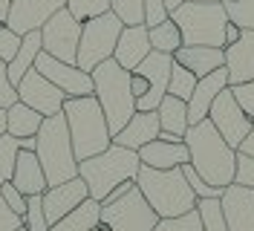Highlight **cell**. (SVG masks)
<instances>
[{
  "mask_svg": "<svg viewBox=\"0 0 254 231\" xmlns=\"http://www.w3.org/2000/svg\"><path fill=\"white\" fill-rule=\"evenodd\" d=\"M185 145H188V162L196 168V173L205 182L217 185V188H228L234 182V168H237V151L220 136V130L208 122L190 124L185 133Z\"/></svg>",
  "mask_w": 254,
  "mask_h": 231,
  "instance_id": "6da1fadb",
  "label": "cell"
},
{
  "mask_svg": "<svg viewBox=\"0 0 254 231\" xmlns=\"http://www.w3.org/2000/svg\"><path fill=\"white\" fill-rule=\"evenodd\" d=\"M64 116L72 139V151L75 159L84 162L95 154H104L113 145V133L107 127L104 110L98 104L95 95H78V98H66L64 101Z\"/></svg>",
  "mask_w": 254,
  "mask_h": 231,
  "instance_id": "7a4b0ae2",
  "label": "cell"
},
{
  "mask_svg": "<svg viewBox=\"0 0 254 231\" xmlns=\"http://www.w3.org/2000/svg\"><path fill=\"white\" fill-rule=\"evenodd\" d=\"M136 188L142 191V197L156 211L159 220L188 214V211L196 208V194L190 191L182 168L156 170V168L142 165L139 173H136Z\"/></svg>",
  "mask_w": 254,
  "mask_h": 231,
  "instance_id": "3957f363",
  "label": "cell"
},
{
  "mask_svg": "<svg viewBox=\"0 0 254 231\" xmlns=\"http://www.w3.org/2000/svg\"><path fill=\"white\" fill-rule=\"evenodd\" d=\"M35 154L41 159V168L47 173L49 188L78 176V159H75V151H72V139H69L64 110L44 119L41 130L35 133Z\"/></svg>",
  "mask_w": 254,
  "mask_h": 231,
  "instance_id": "277c9868",
  "label": "cell"
},
{
  "mask_svg": "<svg viewBox=\"0 0 254 231\" xmlns=\"http://www.w3.org/2000/svg\"><path fill=\"white\" fill-rule=\"evenodd\" d=\"M139 168H142L139 151H130V148H122V145L113 142L104 154H95L90 159L78 162V176L87 182L90 197L104 202L116 185L127 182V179H136Z\"/></svg>",
  "mask_w": 254,
  "mask_h": 231,
  "instance_id": "5b68a950",
  "label": "cell"
},
{
  "mask_svg": "<svg viewBox=\"0 0 254 231\" xmlns=\"http://www.w3.org/2000/svg\"><path fill=\"white\" fill-rule=\"evenodd\" d=\"M90 76H93L95 84L93 95L98 98V104L104 110V119H107V127L116 136L136 113V98L130 92V73L110 58V61L98 64Z\"/></svg>",
  "mask_w": 254,
  "mask_h": 231,
  "instance_id": "8992f818",
  "label": "cell"
},
{
  "mask_svg": "<svg viewBox=\"0 0 254 231\" xmlns=\"http://www.w3.org/2000/svg\"><path fill=\"white\" fill-rule=\"evenodd\" d=\"M174 23L182 32V46H220L225 49V26L228 15L222 3H193L185 0L182 6H176Z\"/></svg>",
  "mask_w": 254,
  "mask_h": 231,
  "instance_id": "52a82bcc",
  "label": "cell"
},
{
  "mask_svg": "<svg viewBox=\"0 0 254 231\" xmlns=\"http://www.w3.org/2000/svg\"><path fill=\"white\" fill-rule=\"evenodd\" d=\"M122 29H125V23L113 12H104V15L81 23V44H78L75 67H81L84 73H93L101 61H110Z\"/></svg>",
  "mask_w": 254,
  "mask_h": 231,
  "instance_id": "ba28073f",
  "label": "cell"
},
{
  "mask_svg": "<svg viewBox=\"0 0 254 231\" xmlns=\"http://www.w3.org/2000/svg\"><path fill=\"white\" fill-rule=\"evenodd\" d=\"M159 223L156 211L147 205L139 188H133L125 200L101 205V220L98 229L101 231H153Z\"/></svg>",
  "mask_w": 254,
  "mask_h": 231,
  "instance_id": "9c48e42d",
  "label": "cell"
},
{
  "mask_svg": "<svg viewBox=\"0 0 254 231\" xmlns=\"http://www.w3.org/2000/svg\"><path fill=\"white\" fill-rule=\"evenodd\" d=\"M41 41H44L47 55L64 64H75L81 44V23L69 15V9H61L41 26Z\"/></svg>",
  "mask_w": 254,
  "mask_h": 231,
  "instance_id": "30bf717a",
  "label": "cell"
},
{
  "mask_svg": "<svg viewBox=\"0 0 254 231\" xmlns=\"http://www.w3.org/2000/svg\"><path fill=\"white\" fill-rule=\"evenodd\" d=\"M208 122L220 130V136L225 139L234 151L243 145V139L249 136V130H252V124H254L252 119L243 113V107L237 104L231 87H225V90L214 98V104L208 110Z\"/></svg>",
  "mask_w": 254,
  "mask_h": 231,
  "instance_id": "8fae6325",
  "label": "cell"
},
{
  "mask_svg": "<svg viewBox=\"0 0 254 231\" xmlns=\"http://www.w3.org/2000/svg\"><path fill=\"white\" fill-rule=\"evenodd\" d=\"M35 70L47 78V81H52L61 92H66V98L93 95V90H95L90 73H84V70L75 67V64L58 61V58H52V55H47V52H41V55L35 58Z\"/></svg>",
  "mask_w": 254,
  "mask_h": 231,
  "instance_id": "7c38bea8",
  "label": "cell"
},
{
  "mask_svg": "<svg viewBox=\"0 0 254 231\" xmlns=\"http://www.w3.org/2000/svg\"><path fill=\"white\" fill-rule=\"evenodd\" d=\"M17 101H23L26 107H32L35 113H41L47 119V116H55V113L64 110L66 92H61L52 81H47L32 67L29 73L17 81Z\"/></svg>",
  "mask_w": 254,
  "mask_h": 231,
  "instance_id": "4fadbf2b",
  "label": "cell"
},
{
  "mask_svg": "<svg viewBox=\"0 0 254 231\" xmlns=\"http://www.w3.org/2000/svg\"><path fill=\"white\" fill-rule=\"evenodd\" d=\"M171 67H174V55H168V52H153V49H150V55L136 67V73L147 78V92L136 101V110L150 113V110L159 107V101L168 95Z\"/></svg>",
  "mask_w": 254,
  "mask_h": 231,
  "instance_id": "5bb4252c",
  "label": "cell"
},
{
  "mask_svg": "<svg viewBox=\"0 0 254 231\" xmlns=\"http://www.w3.org/2000/svg\"><path fill=\"white\" fill-rule=\"evenodd\" d=\"M61 9H66V0H12L6 26L23 38L26 32L41 29L49 17L55 12H61Z\"/></svg>",
  "mask_w": 254,
  "mask_h": 231,
  "instance_id": "9a60e30c",
  "label": "cell"
},
{
  "mask_svg": "<svg viewBox=\"0 0 254 231\" xmlns=\"http://www.w3.org/2000/svg\"><path fill=\"white\" fill-rule=\"evenodd\" d=\"M84 200H90V188H87V182L81 176L55 185V188H47L44 191V214H47V223L49 226L58 223L61 217L75 211Z\"/></svg>",
  "mask_w": 254,
  "mask_h": 231,
  "instance_id": "2e32d148",
  "label": "cell"
},
{
  "mask_svg": "<svg viewBox=\"0 0 254 231\" xmlns=\"http://www.w3.org/2000/svg\"><path fill=\"white\" fill-rule=\"evenodd\" d=\"M228 231H254V188L228 185L220 197Z\"/></svg>",
  "mask_w": 254,
  "mask_h": 231,
  "instance_id": "e0dca14e",
  "label": "cell"
},
{
  "mask_svg": "<svg viewBox=\"0 0 254 231\" xmlns=\"http://www.w3.org/2000/svg\"><path fill=\"white\" fill-rule=\"evenodd\" d=\"M225 87H228V70L225 67H220V70H214V73H208L202 78H196V87H193V92H190V98H188V122L190 124L205 122L214 98Z\"/></svg>",
  "mask_w": 254,
  "mask_h": 231,
  "instance_id": "ac0fdd59",
  "label": "cell"
},
{
  "mask_svg": "<svg viewBox=\"0 0 254 231\" xmlns=\"http://www.w3.org/2000/svg\"><path fill=\"white\" fill-rule=\"evenodd\" d=\"M225 70H228V87L254 81V32L243 29L237 44L225 46Z\"/></svg>",
  "mask_w": 254,
  "mask_h": 231,
  "instance_id": "d6986e66",
  "label": "cell"
},
{
  "mask_svg": "<svg viewBox=\"0 0 254 231\" xmlns=\"http://www.w3.org/2000/svg\"><path fill=\"white\" fill-rule=\"evenodd\" d=\"M147 55H150V35H147V26H144V23L125 26L122 35H119L116 52H113V61L119 64V67H125L127 73H133Z\"/></svg>",
  "mask_w": 254,
  "mask_h": 231,
  "instance_id": "ffe728a7",
  "label": "cell"
},
{
  "mask_svg": "<svg viewBox=\"0 0 254 231\" xmlns=\"http://www.w3.org/2000/svg\"><path fill=\"white\" fill-rule=\"evenodd\" d=\"M159 130H162V124H159V113L156 110H150V113L136 110L133 119H130V122L113 136V142L122 145V148H130V151H142L144 145L156 142Z\"/></svg>",
  "mask_w": 254,
  "mask_h": 231,
  "instance_id": "44dd1931",
  "label": "cell"
},
{
  "mask_svg": "<svg viewBox=\"0 0 254 231\" xmlns=\"http://www.w3.org/2000/svg\"><path fill=\"white\" fill-rule=\"evenodd\" d=\"M174 61L190 70L196 78H202L225 67V49H220V46H179L174 52Z\"/></svg>",
  "mask_w": 254,
  "mask_h": 231,
  "instance_id": "7402d4cb",
  "label": "cell"
},
{
  "mask_svg": "<svg viewBox=\"0 0 254 231\" xmlns=\"http://www.w3.org/2000/svg\"><path fill=\"white\" fill-rule=\"evenodd\" d=\"M139 159L142 165L156 170H171V168H182L188 162V145L185 142H150L139 151Z\"/></svg>",
  "mask_w": 254,
  "mask_h": 231,
  "instance_id": "603a6c76",
  "label": "cell"
},
{
  "mask_svg": "<svg viewBox=\"0 0 254 231\" xmlns=\"http://www.w3.org/2000/svg\"><path fill=\"white\" fill-rule=\"evenodd\" d=\"M12 185H15L20 194H44L49 185H47V173L41 168V159L35 151H20L15 162V176H12Z\"/></svg>",
  "mask_w": 254,
  "mask_h": 231,
  "instance_id": "cb8c5ba5",
  "label": "cell"
},
{
  "mask_svg": "<svg viewBox=\"0 0 254 231\" xmlns=\"http://www.w3.org/2000/svg\"><path fill=\"white\" fill-rule=\"evenodd\" d=\"M44 52V41H41V29L35 32H26L23 38H20V46H17L15 58L9 61V78H12V84L17 87V81L29 73L32 67H35V58Z\"/></svg>",
  "mask_w": 254,
  "mask_h": 231,
  "instance_id": "d4e9b609",
  "label": "cell"
},
{
  "mask_svg": "<svg viewBox=\"0 0 254 231\" xmlns=\"http://www.w3.org/2000/svg\"><path fill=\"white\" fill-rule=\"evenodd\" d=\"M159 124H162V130H168V133H174V136L185 139L188 133V101H182V98H176V95H165L162 101H159Z\"/></svg>",
  "mask_w": 254,
  "mask_h": 231,
  "instance_id": "484cf974",
  "label": "cell"
},
{
  "mask_svg": "<svg viewBox=\"0 0 254 231\" xmlns=\"http://www.w3.org/2000/svg\"><path fill=\"white\" fill-rule=\"evenodd\" d=\"M44 124V116L35 113L32 107H26L23 101H15L6 110V133L15 139H32Z\"/></svg>",
  "mask_w": 254,
  "mask_h": 231,
  "instance_id": "4316f807",
  "label": "cell"
},
{
  "mask_svg": "<svg viewBox=\"0 0 254 231\" xmlns=\"http://www.w3.org/2000/svg\"><path fill=\"white\" fill-rule=\"evenodd\" d=\"M98 220H101V202L90 197V200L81 202L75 211H69L58 223H52L49 231H90L98 226Z\"/></svg>",
  "mask_w": 254,
  "mask_h": 231,
  "instance_id": "83f0119b",
  "label": "cell"
},
{
  "mask_svg": "<svg viewBox=\"0 0 254 231\" xmlns=\"http://www.w3.org/2000/svg\"><path fill=\"white\" fill-rule=\"evenodd\" d=\"M147 35H150V49H153V52H168V55H174L176 49L182 46V32H179V26L174 23V17L162 20L159 26H150Z\"/></svg>",
  "mask_w": 254,
  "mask_h": 231,
  "instance_id": "f1b7e54d",
  "label": "cell"
},
{
  "mask_svg": "<svg viewBox=\"0 0 254 231\" xmlns=\"http://www.w3.org/2000/svg\"><path fill=\"white\" fill-rule=\"evenodd\" d=\"M23 151V142L9 133L0 136V185L3 182H12L15 176V162H17V154Z\"/></svg>",
  "mask_w": 254,
  "mask_h": 231,
  "instance_id": "f546056e",
  "label": "cell"
},
{
  "mask_svg": "<svg viewBox=\"0 0 254 231\" xmlns=\"http://www.w3.org/2000/svg\"><path fill=\"white\" fill-rule=\"evenodd\" d=\"M196 211L202 220V231H228L220 200H196Z\"/></svg>",
  "mask_w": 254,
  "mask_h": 231,
  "instance_id": "4dcf8cb0",
  "label": "cell"
},
{
  "mask_svg": "<svg viewBox=\"0 0 254 231\" xmlns=\"http://www.w3.org/2000/svg\"><path fill=\"white\" fill-rule=\"evenodd\" d=\"M193 87H196V76H193L190 70H185L182 64L174 61V67H171V84H168V95H176V98L188 101L190 92H193Z\"/></svg>",
  "mask_w": 254,
  "mask_h": 231,
  "instance_id": "1f68e13d",
  "label": "cell"
},
{
  "mask_svg": "<svg viewBox=\"0 0 254 231\" xmlns=\"http://www.w3.org/2000/svg\"><path fill=\"white\" fill-rule=\"evenodd\" d=\"M66 9L78 23H87L93 17L110 12V0H66Z\"/></svg>",
  "mask_w": 254,
  "mask_h": 231,
  "instance_id": "d6a6232c",
  "label": "cell"
},
{
  "mask_svg": "<svg viewBox=\"0 0 254 231\" xmlns=\"http://www.w3.org/2000/svg\"><path fill=\"white\" fill-rule=\"evenodd\" d=\"M225 15L231 23H237L240 29L254 32V0H222Z\"/></svg>",
  "mask_w": 254,
  "mask_h": 231,
  "instance_id": "836d02e7",
  "label": "cell"
},
{
  "mask_svg": "<svg viewBox=\"0 0 254 231\" xmlns=\"http://www.w3.org/2000/svg\"><path fill=\"white\" fill-rule=\"evenodd\" d=\"M110 12L119 15L125 26L144 23V0H110Z\"/></svg>",
  "mask_w": 254,
  "mask_h": 231,
  "instance_id": "e575fe53",
  "label": "cell"
},
{
  "mask_svg": "<svg viewBox=\"0 0 254 231\" xmlns=\"http://www.w3.org/2000/svg\"><path fill=\"white\" fill-rule=\"evenodd\" d=\"M182 173H185V179H188L190 191L196 194V200H220V197H222V188L205 182V179L196 173V168H193L190 162H185V165H182Z\"/></svg>",
  "mask_w": 254,
  "mask_h": 231,
  "instance_id": "d590c367",
  "label": "cell"
},
{
  "mask_svg": "<svg viewBox=\"0 0 254 231\" xmlns=\"http://www.w3.org/2000/svg\"><path fill=\"white\" fill-rule=\"evenodd\" d=\"M153 231H202V220H199V211L193 208L188 214L159 220L156 226H153Z\"/></svg>",
  "mask_w": 254,
  "mask_h": 231,
  "instance_id": "8d00e7d4",
  "label": "cell"
},
{
  "mask_svg": "<svg viewBox=\"0 0 254 231\" xmlns=\"http://www.w3.org/2000/svg\"><path fill=\"white\" fill-rule=\"evenodd\" d=\"M23 226H26L29 231H49L47 214H44V194H32V197H26Z\"/></svg>",
  "mask_w": 254,
  "mask_h": 231,
  "instance_id": "74e56055",
  "label": "cell"
},
{
  "mask_svg": "<svg viewBox=\"0 0 254 231\" xmlns=\"http://www.w3.org/2000/svg\"><path fill=\"white\" fill-rule=\"evenodd\" d=\"M17 101V87L9 78V64L0 61V110H9Z\"/></svg>",
  "mask_w": 254,
  "mask_h": 231,
  "instance_id": "f35d334b",
  "label": "cell"
},
{
  "mask_svg": "<svg viewBox=\"0 0 254 231\" xmlns=\"http://www.w3.org/2000/svg\"><path fill=\"white\" fill-rule=\"evenodd\" d=\"M234 185L254 188V156L237 151V168H234Z\"/></svg>",
  "mask_w": 254,
  "mask_h": 231,
  "instance_id": "ab89813d",
  "label": "cell"
},
{
  "mask_svg": "<svg viewBox=\"0 0 254 231\" xmlns=\"http://www.w3.org/2000/svg\"><path fill=\"white\" fill-rule=\"evenodd\" d=\"M171 17V9H168V3L165 0H144V26L150 29V26H159L162 20H168Z\"/></svg>",
  "mask_w": 254,
  "mask_h": 231,
  "instance_id": "60d3db41",
  "label": "cell"
},
{
  "mask_svg": "<svg viewBox=\"0 0 254 231\" xmlns=\"http://www.w3.org/2000/svg\"><path fill=\"white\" fill-rule=\"evenodd\" d=\"M17 46H20V35L17 32H12L6 23L0 26V61H12L15 58V52H17Z\"/></svg>",
  "mask_w": 254,
  "mask_h": 231,
  "instance_id": "b9f144b4",
  "label": "cell"
},
{
  "mask_svg": "<svg viewBox=\"0 0 254 231\" xmlns=\"http://www.w3.org/2000/svg\"><path fill=\"white\" fill-rule=\"evenodd\" d=\"M231 92H234L237 104L243 107V113L254 122V81H249V84H237V87H231Z\"/></svg>",
  "mask_w": 254,
  "mask_h": 231,
  "instance_id": "7bdbcfd3",
  "label": "cell"
},
{
  "mask_svg": "<svg viewBox=\"0 0 254 231\" xmlns=\"http://www.w3.org/2000/svg\"><path fill=\"white\" fill-rule=\"evenodd\" d=\"M0 191H3V200H6V205H9L17 217L26 214V194H20L12 182H3V185H0Z\"/></svg>",
  "mask_w": 254,
  "mask_h": 231,
  "instance_id": "ee69618b",
  "label": "cell"
},
{
  "mask_svg": "<svg viewBox=\"0 0 254 231\" xmlns=\"http://www.w3.org/2000/svg\"><path fill=\"white\" fill-rule=\"evenodd\" d=\"M23 226V217H17L9 205H6V200H3V191H0V231H15Z\"/></svg>",
  "mask_w": 254,
  "mask_h": 231,
  "instance_id": "f6af8a7d",
  "label": "cell"
},
{
  "mask_svg": "<svg viewBox=\"0 0 254 231\" xmlns=\"http://www.w3.org/2000/svg\"><path fill=\"white\" fill-rule=\"evenodd\" d=\"M133 188H136V179H127V182L116 185V188H113L110 194H107V200L101 202V205H110V202H119V200H125V197L130 194V191H133Z\"/></svg>",
  "mask_w": 254,
  "mask_h": 231,
  "instance_id": "bcb514c9",
  "label": "cell"
},
{
  "mask_svg": "<svg viewBox=\"0 0 254 231\" xmlns=\"http://www.w3.org/2000/svg\"><path fill=\"white\" fill-rule=\"evenodd\" d=\"M130 92H133V98H136V101H139V98H142L144 92H147V78L139 76L136 70L130 73Z\"/></svg>",
  "mask_w": 254,
  "mask_h": 231,
  "instance_id": "7dc6e473",
  "label": "cell"
},
{
  "mask_svg": "<svg viewBox=\"0 0 254 231\" xmlns=\"http://www.w3.org/2000/svg\"><path fill=\"white\" fill-rule=\"evenodd\" d=\"M240 35H243V29H240L237 23H231V20H228V26H225V46H228V44H237Z\"/></svg>",
  "mask_w": 254,
  "mask_h": 231,
  "instance_id": "c3c4849f",
  "label": "cell"
},
{
  "mask_svg": "<svg viewBox=\"0 0 254 231\" xmlns=\"http://www.w3.org/2000/svg\"><path fill=\"white\" fill-rule=\"evenodd\" d=\"M240 154H249V156H254V124H252V130H249V136L243 139V145L237 148Z\"/></svg>",
  "mask_w": 254,
  "mask_h": 231,
  "instance_id": "681fc988",
  "label": "cell"
},
{
  "mask_svg": "<svg viewBox=\"0 0 254 231\" xmlns=\"http://www.w3.org/2000/svg\"><path fill=\"white\" fill-rule=\"evenodd\" d=\"M9 9H12V0H0V26L9 20Z\"/></svg>",
  "mask_w": 254,
  "mask_h": 231,
  "instance_id": "f907efd6",
  "label": "cell"
},
{
  "mask_svg": "<svg viewBox=\"0 0 254 231\" xmlns=\"http://www.w3.org/2000/svg\"><path fill=\"white\" fill-rule=\"evenodd\" d=\"M6 133V110H0V136Z\"/></svg>",
  "mask_w": 254,
  "mask_h": 231,
  "instance_id": "816d5d0a",
  "label": "cell"
},
{
  "mask_svg": "<svg viewBox=\"0 0 254 231\" xmlns=\"http://www.w3.org/2000/svg\"><path fill=\"white\" fill-rule=\"evenodd\" d=\"M165 3H168V9H171V12H174L176 6H182V3H185V0H165Z\"/></svg>",
  "mask_w": 254,
  "mask_h": 231,
  "instance_id": "f5cc1de1",
  "label": "cell"
},
{
  "mask_svg": "<svg viewBox=\"0 0 254 231\" xmlns=\"http://www.w3.org/2000/svg\"><path fill=\"white\" fill-rule=\"evenodd\" d=\"M193 3H222V0H193Z\"/></svg>",
  "mask_w": 254,
  "mask_h": 231,
  "instance_id": "db71d44e",
  "label": "cell"
},
{
  "mask_svg": "<svg viewBox=\"0 0 254 231\" xmlns=\"http://www.w3.org/2000/svg\"><path fill=\"white\" fill-rule=\"evenodd\" d=\"M15 231H29V229H26V226H20V229H15Z\"/></svg>",
  "mask_w": 254,
  "mask_h": 231,
  "instance_id": "11a10c76",
  "label": "cell"
},
{
  "mask_svg": "<svg viewBox=\"0 0 254 231\" xmlns=\"http://www.w3.org/2000/svg\"><path fill=\"white\" fill-rule=\"evenodd\" d=\"M90 231H101V229H98V226H95V229H90Z\"/></svg>",
  "mask_w": 254,
  "mask_h": 231,
  "instance_id": "9f6ffc18",
  "label": "cell"
}]
</instances>
